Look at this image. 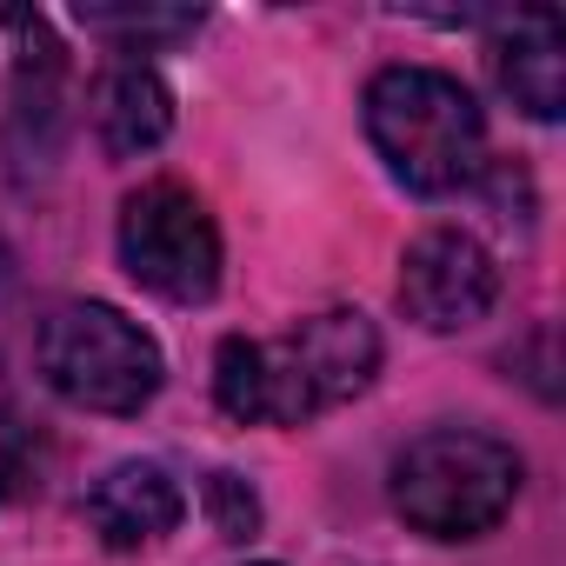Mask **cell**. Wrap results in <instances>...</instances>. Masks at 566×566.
Instances as JSON below:
<instances>
[{"label":"cell","instance_id":"6da1fadb","mask_svg":"<svg viewBox=\"0 0 566 566\" xmlns=\"http://www.w3.org/2000/svg\"><path fill=\"white\" fill-rule=\"evenodd\" d=\"M380 374V334L367 314L334 307L301 321L280 340H220L213 354V400L233 420H266V427H301L314 413L347 407L367 394Z\"/></svg>","mask_w":566,"mask_h":566},{"label":"cell","instance_id":"7a4b0ae2","mask_svg":"<svg viewBox=\"0 0 566 566\" xmlns=\"http://www.w3.org/2000/svg\"><path fill=\"white\" fill-rule=\"evenodd\" d=\"M367 134L387 174L413 193H453L486 160V120L453 74L387 67L367 87Z\"/></svg>","mask_w":566,"mask_h":566},{"label":"cell","instance_id":"3957f363","mask_svg":"<svg viewBox=\"0 0 566 566\" xmlns=\"http://www.w3.org/2000/svg\"><path fill=\"white\" fill-rule=\"evenodd\" d=\"M520 493V453L473 427H433L394 460V506L433 539H473L506 520Z\"/></svg>","mask_w":566,"mask_h":566},{"label":"cell","instance_id":"277c9868","mask_svg":"<svg viewBox=\"0 0 566 566\" xmlns=\"http://www.w3.org/2000/svg\"><path fill=\"white\" fill-rule=\"evenodd\" d=\"M41 374L61 400L87 407V413H140L160 394V347L154 334H140L120 307L101 301H67L41 321Z\"/></svg>","mask_w":566,"mask_h":566},{"label":"cell","instance_id":"5b68a950","mask_svg":"<svg viewBox=\"0 0 566 566\" xmlns=\"http://www.w3.org/2000/svg\"><path fill=\"white\" fill-rule=\"evenodd\" d=\"M120 260H127V273L140 280L147 294L193 307V301H207L220 287L213 213L180 180H147L120 207Z\"/></svg>","mask_w":566,"mask_h":566},{"label":"cell","instance_id":"8992f818","mask_svg":"<svg viewBox=\"0 0 566 566\" xmlns=\"http://www.w3.org/2000/svg\"><path fill=\"white\" fill-rule=\"evenodd\" d=\"M493 301H500V266H493V253L473 233L427 227L407 247V260H400V307L427 334H460V327L486 321Z\"/></svg>","mask_w":566,"mask_h":566},{"label":"cell","instance_id":"52a82bcc","mask_svg":"<svg viewBox=\"0 0 566 566\" xmlns=\"http://www.w3.org/2000/svg\"><path fill=\"white\" fill-rule=\"evenodd\" d=\"M493 81H500V94L520 114L559 120V107H566V41H559V14H546V8L513 14L506 34L493 41Z\"/></svg>","mask_w":566,"mask_h":566},{"label":"cell","instance_id":"ba28073f","mask_svg":"<svg viewBox=\"0 0 566 566\" xmlns=\"http://www.w3.org/2000/svg\"><path fill=\"white\" fill-rule=\"evenodd\" d=\"M87 520L107 546H147L180 520V486L154 467V460H120L94 493H87Z\"/></svg>","mask_w":566,"mask_h":566},{"label":"cell","instance_id":"9c48e42d","mask_svg":"<svg viewBox=\"0 0 566 566\" xmlns=\"http://www.w3.org/2000/svg\"><path fill=\"white\" fill-rule=\"evenodd\" d=\"M174 127V94L160 87L154 67L127 61V67H107L101 87H94V134L107 154H147L160 147Z\"/></svg>","mask_w":566,"mask_h":566},{"label":"cell","instance_id":"30bf717a","mask_svg":"<svg viewBox=\"0 0 566 566\" xmlns=\"http://www.w3.org/2000/svg\"><path fill=\"white\" fill-rule=\"evenodd\" d=\"M87 34H107L120 48H154V41H180L200 28V14H180V8H81Z\"/></svg>","mask_w":566,"mask_h":566},{"label":"cell","instance_id":"8fae6325","mask_svg":"<svg viewBox=\"0 0 566 566\" xmlns=\"http://www.w3.org/2000/svg\"><path fill=\"white\" fill-rule=\"evenodd\" d=\"M41 467H48L41 427H28L21 413H0V506L41 493Z\"/></svg>","mask_w":566,"mask_h":566},{"label":"cell","instance_id":"7c38bea8","mask_svg":"<svg viewBox=\"0 0 566 566\" xmlns=\"http://www.w3.org/2000/svg\"><path fill=\"white\" fill-rule=\"evenodd\" d=\"M207 520H213L220 539H253V533H260V500H253V486H247L240 473H213V480H207Z\"/></svg>","mask_w":566,"mask_h":566}]
</instances>
